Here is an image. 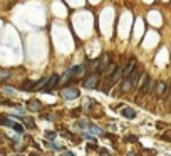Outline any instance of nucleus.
<instances>
[{"mask_svg": "<svg viewBox=\"0 0 171 156\" xmlns=\"http://www.w3.org/2000/svg\"><path fill=\"white\" fill-rule=\"evenodd\" d=\"M128 156H134V155H131V153H128Z\"/></svg>", "mask_w": 171, "mask_h": 156, "instance_id": "a878e982", "label": "nucleus"}, {"mask_svg": "<svg viewBox=\"0 0 171 156\" xmlns=\"http://www.w3.org/2000/svg\"><path fill=\"white\" fill-rule=\"evenodd\" d=\"M114 69H116V66H114V64H112V66H109V72H107V74H112V71H114Z\"/></svg>", "mask_w": 171, "mask_h": 156, "instance_id": "b1692460", "label": "nucleus"}, {"mask_svg": "<svg viewBox=\"0 0 171 156\" xmlns=\"http://www.w3.org/2000/svg\"><path fill=\"white\" fill-rule=\"evenodd\" d=\"M156 128H158V129H164V128H166V124H164V122H158Z\"/></svg>", "mask_w": 171, "mask_h": 156, "instance_id": "5701e85b", "label": "nucleus"}, {"mask_svg": "<svg viewBox=\"0 0 171 156\" xmlns=\"http://www.w3.org/2000/svg\"><path fill=\"white\" fill-rule=\"evenodd\" d=\"M133 86H134V82H133V77L129 76V77H126V81L123 82V91L126 92V91H129Z\"/></svg>", "mask_w": 171, "mask_h": 156, "instance_id": "0eeeda50", "label": "nucleus"}, {"mask_svg": "<svg viewBox=\"0 0 171 156\" xmlns=\"http://www.w3.org/2000/svg\"><path fill=\"white\" fill-rule=\"evenodd\" d=\"M24 91H37L39 89V82H32V81H27L24 86H22Z\"/></svg>", "mask_w": 171, "mask_h": 156, "instance_id": "20e7f679", "label": "nucleus"}, {"mask_svg": "<svg viewBox=\"0 0 171 156\" xmlns=\"http://www.w3.org/2000/svg\"><path fill=\"white\" fill-rule=\"evenodd\" d=\"M126 141L128 143H137V138L136 136H126Z\"/></svg>", "mask_w": 171, "mask_h": 156, "instance_id": "f3484780", "label": "nucleus"}, {"mask_svg": "<svg viewBox=\"0 0 171 156\" xmlns=\"http://www.w3.org/2000/svg\"><path fill=\"white\" fill-rule=\"evenodd\" d=\"M62 134L66 136V138H70V139H72V138H74V136H72V133H69V131H64V133H62Z\"/></svg>", "mask_w": 171, "mask_h": 156, "instance_id": "412c9836", "label": "nucleus"}, {"mask_svg": "<svg viewBox=\"0 0 171 156\" xmlns=\"http://www.w3.org/2000/svg\"><path fill=\"white\" fill-rule=\"evenodd\" d=\"M121 76H123V71L116 67V69H114V74L111 76V82H117V79H119Z\"/></svg>", "mask_w": 171, "mask_h": 156, "instance_id": "6e6552de", "label": "nucleus"}, {"mask_svg": "<svg viewBox=\"0 0 171 156\" xmlns=\"http://www.w3.org/2000/svg\"><path fill=\"white\" fill-rule=\"evenodd\" d=\"M139 156H156V151L154 149H143L139 153Z\"/></svg>", "mask_w": 171, "mask_h": 156, "instance_id": "9b49d317", "label": "nucleus"}, {"mask_svg": "<svg viewBox=\"0 0 171 156\" xmlns=\"http://www.w3.org/2000/svg\"><path fill=\"white\" fill-rule=\"evenodd\" d=\"M163 139L164 141H171V129H168V131L163 134Z\"/></svg>", "mask_w": 171, "mask_h": 156, "instance_id": "2eb2a0df", "label": "nucleus"}, {"mask_svg": "<svg viewBox=\"0 0 171 156\" xmlns=\"http://www.w3.org/2000/svg\"><path fill=\"white\" fill-rule=\"evenodd\" d=\"M134 67H136V61L133 59V61H131L129 64H128V67H126V69L123 71V77H124V79H126V77H129V76L133 74V71H134Z\"/></svg>", "mask_w": 171, "mask_h": 156, "instance_id": "7ed1b4c3", "label": "nucleus"}, {"mask_svg": "<svg viewBox=\"0 0 171 156\" xmlns=\"http://www.w3.org/2000/svg\"><path fill=\"white\" fill-rule=\"evenodd\" d=\"M0 124H5V126L10 128V126H12V121H10L8 118H0Z\"/></svg>", "mask_w": 171, "mask_h": 156, "instance_id": "4468645a", "label": "nucleus"}, {"mask_svg": "<svg viewBox=\"0 0 171 156\" xmlns=\"http://www.w3.org/2000/svg\"><path fill=\"white\" fill-rule=\"evenodd\" d=\"M25 122L29 124V128H34V121H32L30 118H25Z\"/></svg>", "mask_w": 171, "mask_h": 156, "instance_id": "aec40b11", "label": "nucleus"}, {"mask_svg": "<svg viewBox=\"0 0 171 156\" xmlns=\"http://www.w3.org/2000/svg\"><path fill=\"white\" fill-rule=\"evenodd\" d=\"M29 108L32 109V111H40V102L39 101H30L29 102Z\"/></svg>", "mask_w": 171, "mask_h": 156, "instance_id": "1a4fd4ad", "label": "nucleus"}, {"mask_svg": "<svg viewBox=\"0 0 171 156\" xmlns=\"http://www.w3.org/2000/svg\"><path fill=\"white\" fill-rule=\"evenodd\" d=\"M91 131L96 133V134H103V129H99L97 126H91Z\"/></svg>", "mask_w": 171, "mask_h": 156, "instance_id": "dca6fc26", "label": "nucleus"}, {"mask_svg": "<svg viewBox=\"0 0 171 156\" xmlns=\"http://www.w3.org/2000/svg\"><path fill=\"white\" fill-rule=\"evenodd\" d=\"M151 84H153V82H151V79L144 76V81H143V86H141V91H139V96L148 94V92H149V89H151Z\"/></svg>", "mask_w": 171, "mask_h": 156, "instance_id": "f03ea898", "label": "nucleus"}, {"mask_svg": "<svg viewBox=\"0 0 171 156\" xmlns=\"http://www.w3.org/2000/svg\"><path fill=\"white\" fill-rule=\"evenodd\" d=\"M79 128H82V129L89 128V124H87V121H81V122H79Z\"/></svg>", "mask_w": 171, "mask_h": 156, "instance_id": "a211bd4d", "label": "nucleus"}, {"mask_svg": "<svg viewBox=\"0 0 171 156\" xmlns=\"http://www.w3.org/2000/svg\"><path fill=\"white\" fill-rule=\"evenodd\" d=\"M62 156H74V155H72L70 151H64V153H62Z\"/></svg>", "mask_w": 171, "mask_h": 156, "instance_id": "393cba45", "label": "nucleus"}, {"mask_svg": "<svg viewBox=\"0 0 171 156\" xmlns=\"http://www.w3.org/2000/svg\"><path fill=\"white\" fill-rule=\"evenodd\" d=\"M8 76H10V72H2V74H0V79H7Z\"/></svg>", "mask_w": 171, "mask_h": 156, "instance_id": "4be33fe9", "label": "nucleus"}, {"mask_svg": "<svg viewBox=\"0 0 171 156\" xmlns=\"http://www.w3.org/2000/svg\"><path fill=\"white\" fill-rule=\"evenodd\" d=\"M121 114H123L124 118H128V119H134V118H136V111L131 109V108H124Z\"/></svg>", "mask_w": 171, "mask_h": 156, "instance_id": "39448f33", "label": "nucleus"}, {"mask_svg": "<svg viewBox=\"0 0 171 156\" xmlns=\"http://www.w3.org/2000/svg\"><path fill=\"white\" fill-rule=\"evenodd\" d=\"M45 136H47L49 139H52V138H55V133H54V131H47V133H45Z\"/></svg>", "mask_w": 171, "mask_h": 156, "instance_id": "6ab92c4d", "label": "nucleus"}, {"mask_svg": "<svg viewBox=\"0 0 171 156\" xmlns=\"http://www.w3.org/2000/svg\"><path fill=\"white\" fill-rule=\"evenodd\" d=\"M96 84H97V77H96V76H91L89 79L86 81V84H84V87H87V89H92V87H94V86H96Z\"/></svg>", "mask_w": 171, "mask_h": 156, "instance_id": "423d86ee", "label": "nucleus"}, {"mask_svg": "<svg viewBox=\"0 0 171 156\" xmlns=\"http://www.w3.org/2000/svg\"><path fill=\"white\" fill-rule=\"evenodd\" d=\"M57 81H59V76H57V74H52V76H50V77L47 79V86H54Z\"/></svg>", "mask_w": 171, "mask_h": 156, "instance_id": "f8f14e48", "label": "nucleus"}, {"mask_svg": "<svg viewBox=\"0 0 171 156\" xmlns=\"http://www.w3.org/2000/svg\"><path fill=\"white\" fill-rule=\"evenodd\" d=\"M164 91H166V84H164V82H158V86H156V92L159 96L163 94Z\"/></svg>", "mask_w": 171, "mask_h": 156, "instance_id": "9d476101", "label": "nucleus"}, {"mask_svg": "<svg viewBox=\"0 0 171 156\" xmlns=\"http://www.w3.org/2000/svg\"><path fill=\"white\" fill-rule=\"evenodd\" d=\"M61 96L64 99H75V97H79V91L77 89H70V87H66L61 91Z\"/></svg>", "mask_w": 171, "mask_h": 156, "instance_id": "f257e3e1", "label": "nucleus"}, {"mask_svg": "<svg viewBox=\"0 0 171 156\" xmlns=\"http://www.w3.org/2000/svg\"><path fill=\"white\" fill-rule=\"evenodd\" d=\"M10 128H14L17 133H24V128H22V124H19V122H12V126Z\"/></svg>", "mask_w": 171, "mask_h": 156, "instance_id": "ddd939ff", "label": "nucleus"}]
</instances>
